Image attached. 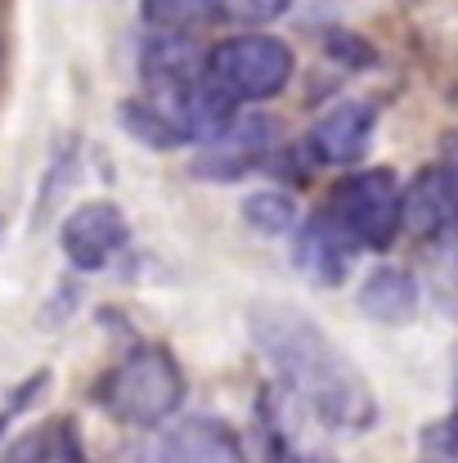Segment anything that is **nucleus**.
Here are the masks:
<instances>
[{
  "instance_id": "nucleus-11",
  "label": "nucleus",
  "mask_w": 458,
  "mask_h": 463,
  "mask_svg": "<svg viewBox=\"0 0 458 463\" xmlns=\"http://www.w3.org/2000/svg\"><path fill=\"white\" fill-rule=\"evenodd\" d=\"M355 302L378 324H409L418 315V279L405 266H373L364 275Z\"/></svg>"
},
{
  "instance_id": "nucleus-13",
  "label": "nucleus",
  "mask_w": 458,
  "mask_h": 463,
  "mask_svg": "<svg viewBox=\"0 0 458 463\" xmlns=\"http://www.w3.org/2000/svg\"><path fill=\"white\" fill-rule=\"evenodd\" d=\"M243 221H248L257 234L284 239V234L297 230V203H293L284 189H257V194H248V203H243Z\"/></svg>"
},
{
  "instance_id": "nucleus-5",
  "label": "nucleus",
  "mask_w": 458,
  "mask_h": 463,
  "mask_svg": "<svg viewBox=\"0 0 458 463\" xmlns=\"http://www.w3.org/2000/svg\"><path fill=\"white\" fill-rule=\"evenodd\" d=\"M275 149V122L261 113H234L229 127H220L211 140L198 145L193 175L198 180H238L252 166H261Z\"/></svg>"
},
{
  "instance_id": "nucleus-10",
  "label": "nucleus",
  "mask_w": 458,
  "mask_h": 463,
  "mask_svg": "<svg viewBox=\"0 0 458 463\" xmlns=\"http://www.w3.org/2000/svg\"><path fill=\"white\" fill-rule=\"evenodd\" d=\"M458 225V198L445 171H418L414 184H405V230L418 239H441Z\"/></svg>"
},
{
  "instance_id": "nucleus-4",
  "label": "nucleus",
  "mask_w": 458,
  "mask_h": 463,
  "mask_svg": "<svg viewBox=\"0 0 458 463\" xmlns=\"http://www.w3.org/2000/svg\"><path fill=\"white\" fill-rule=\"evenodd\" d=\"M328 216L355 239V248H391L405 230V184L391 166H364L337 180L328 198Z\"/></svg>"
},
{
  "instance_id": "nucleus-15",
  "label": "nucleus",
  "mask_w": 458,
  "mask_h": 463,
  "mask_svg": "<svg viewBox=\"0 0 458 463\" xmlns=\"http://www.w3.org/2000/svg\"><path fill=\"white\" fill-rule=\"evenodd\" d=\"M202 5H207V0H145V14H149L153 27L180 32L184 23H193V18L202 14Z\"/></svg>"
},
{
  "instance_id": "nucleus-7",
  "label": "nucleus",
  "mask_w": 458,
  "mask_h": 463,
  "mask_svg": "<svg viewBox=\"0 0 458 463\" xmlns=\"http://www.w3.org/2000/svg\"><path fill=\"white\" fill-rule=\"evenodd\" d=\"M373 127H378V109H373L369 99H346V104L328 109V113L310 127L305 149H310L314 162H323V166H351V162H360V157L369 154Z\"/></svg>"
},
{
  "instance_id": "nucleus-19",
  "label": "nucleus",
  "mask_w": 458,
  "mask_h": 463,
  "mask_svg": "<svg viewBox=\"0 0 458 463\" xmlns=\"http://www.w3.org/2000/svg\"><path fill=\"white\" fill-rule=\"evenodd\" d=\"M0 437H5V414H0Z\"/></svg>"
},
{
  "instance_id": "nucleus-18",
  "label": "nucleus",
  "mask_w": 458,
  "mask_h": 463,
  "mask_svg": "<svg viewBox=\"0 0 458 463\" xmlns=\"http://www.w3.org/2000/svg\"><path fill=\"white\" fill-rule=\"evenodd\" d=\"M288 463H337V459H323V455H297V459H288Z\"/></svg>"
},
{
  "instance_id": "nucleus-6",
  "label": "nucleus",
  "mask_w": 458,
  "mask_h": 463,
  "mask_svg": "<svg viewBox=\"0 0 458 463\" xmlns=\"http://www.w3.org/2000/svg\"><path fill=\"white\" fill-rule=\"evenodd\" d=\"M126 239H131V225H126L122 207L108 203V198H90V203L72 207L68 221H63V230H59L63 257L77 270H86V275L113 266V257L126 248Z\"/></svg>"
},
{
  "instance_id": "nucleus-8",
  "label": "nucleus",
  "mask_w": 458,
  "mask_h": 463,
  "mask_svg": "<svg viewBox=\"0 0 458 463\" xmlns=\"http://www.w3.org/2000/svg\"><path fill=\"white\" fill-rule=\"evenodd\" d=\"M149 463H248V450L225 419H180L153 441Z\"/></svg>"
},
{
  "instance_id": "nucleus-9",
  "label": "nucleus",
  "mask_w": 458,
  "mask_h": 463,
  "mask_svg": "<svg viewBox=\"0 0 458 463\" xmlns=\"http://www.w3.org/2000/svg\"><path fill=\"white\" fill-rule=\"evenodd\" d=\"M351 257H355V239L323 212V216H310L302 230H297V266L310 284H323V288H337L346 275H351Z\"/></svg>"
},
{
  "instance_id": "nucleus-2",
  "label": "nucleus",
  "mask_w": 458,
  "mask_h": 463,
  "mask_svg": "<svg viewBox=\"0 0 458 463\" xmlns=\"http://www.w3.org/2000/svg\"><path fill=\"white\" fill-rule=\"evenodd\" d=\"M184 401V373L166 346H136L99 378V405L131 428L166 423Z\"/></svg>"
},
{
  "instance_id": "nucleus-12",
  "label": "nucleus",
  "mask_w": 458,
  "mask_h": 463,
  "mask_svg": "<svg viewBox=\"0 0 458 463\" xmlns=\"http://www.w3.org/2000/svg\"><path fill=\"white\" fill-rule=\"evenodd\" d=\"M117 122L126 127L131 140L149 145V149H157V154H166V149H175V145H189V136L175 127V118L162 113L153 99H126V104L117 109Z\"/></svg>"
},
{
  "instance_id": "nucleus-1",
  "label": "nucleus",
  "mask_w": 458,
  "mask_h": 463,
  "mask_svg": "<svg viewBox=\"0 0 458 463\" xmlns=\"http://www.w3.org/2000/svg\"><path fill=\"white\" fill-rule=\"evenodd\" d=\"M252 342L275 378L332 432H364L378 419V401L355 360L297 307L261 302L248 315Z\"/></svg>"
},
{
  "instance_id": "nucleus-16",
  "label": "nucleus",
  "mask_w": 458,
  "mask_h": 463,
  "mask_svg": "<svg viewBox=\"0 0 458 463\" xmlns=\"http://www.w3.org/2000/svg\"><path fill=\"white\" fill-rule=\"evenodd\" d=\"M328 50H332L346 68H369V63L378 59V54L369 50V41H364V36H351V32H332V36H328Z\"/></svg>"
},
{
  "instance_id": "nucleus-14",
  "label": "nucleus",
  "mask_w": 458,
  "mask_h": 463,
  "mask_svg": "<svg viewBox=\"0 0 458 463\" xmlns=\"http://www.w3.org/2000/svg\"><path fill=\"white\" fill-rule=\"evenodd\" d=\"M423 459L427 463H458V414L454 419H436L418 432Z\"/></svg>"
},
{
  "instance_id": "nucleus-17",
  "label": "nucleus",
  "mask_w": 458,
  "mask_h": 463,
  "mask_svg": "<svg viewBox=\"0 0 458 463\" xmlns=\"http://www.w3.org/2000/svg\"><path fill=\"white\" fill-rule=\"evenodd\" d=\"M441 171H445V180H450V189H454V198H458V136H450V140H445Z\"/></svg>"
},
{
  "instance_id": "nucleus-3",
  "label": "nucleus",
  "mask_w": 458,
  "mask_h": 463,
  "mask_svg": "<svg viewBox=\"0 0 458 463\" xmlns=\"http://www.w3.org/2000/svg\"><path fill=\"white\" fill-rule=\"evenodd\" d=\"M297 54L275 32H238L207 50V81L229 104H266L288 90Z\"/></svg>"
}]
</instances>
